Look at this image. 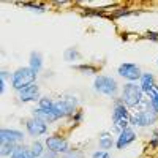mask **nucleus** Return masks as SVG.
Masks as SVG:
<instances>
[{"label": "nucleus", "instance_id": "21", "mask_svg": "<svg viewBox=\"0 0 158 158\" xmlns=\"http://www.w3.org/2000/svg\"><path fill=\"white\" fill-rule=\"evenodd\" d=\"M76 59H79V52H77L76 48H68L65 51V60L71 62V60H76Z\"/></svg>", "mask_w": 158, "mask_h": 158}, {"label": "nucleus", "instance_id": "23", "mask_svg": "<svg viewBox=\"0 0 158 158\" xmlns=\"http://www.w3.org/2000/svg\"><path fill=\"white\" fill-rule=\"evenodd\" d=\"M74 68L79 70V71H84L87 74H95L97 73V68L92 67V65H77V67H74Z\"/></svg>", "mask_w": 158, "mask_h": 158}, {"label": "nucleus", "instance_id": "14", "mask_svg": "<svg viewBox=\"0 0 158 158\" xmlns=\"http://www.w3.org/2000/svg\"><path fill=\"white\" fill-rule=\"evenodd\" d=\"M153 87H155V77H153V74L152 73H142V76H141V90L146 92V94L149 95Z\"/></svg>", "mask_w": 158, "mask_h": 158}, {"label": "nucleus", "instance_id": "8", "mask_svg": "<svg viewBox=\"0 0 158 158\" xmlns=\"http://www.w3.org/2000/svg\"><path fill=\"white\" fill-rule=\"evenodd\" d=\"M46 147H48V150L54 152V153H63V155L70 150L68 141L60 136H49L46 139Z\"/></svg>", "mask_w": 158, "mask_h": 158}, {"label": "nucleus", "instance_id": "11", "mask_svg": "<svg viewBox=\"0 0 158 158\" xmlns=\"http://www.w3.org/2000/svg\"><path fill=\"white\" fill-rule=\"evenodd\" d=\"M0 139L2 142H11V144H18L24 139V135L21 133L19 130H8V128H3L0 131Z\"/></svg>", "mask_w": 158, "mask_h": 158}, {"label": "nucleus", "instance_id": "17", "mask_svg": "<svg viewBox=\"0 0 158 158\" xmlns=\"http://www.w3.org/2000/svg\"><path fill=\"white\" fill-rule=\"evenodd\" d=\"M98 144H100V149H101V150L108 152V149L112 147L114 141H112V138H111L109 133H101V135H100V141H98Z\"/></svg>", "mask_w": 158, "mask_h": 158}, {"label": "nucleus", "instance_id": "25", "mask_svg": "<svg viewBox=\"0 0 158 158\" xmlns=\"http://www.w3.org/2000/svg\"><path fill=\"white\" fill-rule=\"evenodd\" d=\"M131 15H139L138 11H128V10H120V11H115L114 18H122V16H131Z\"/></svg>", "mask_w": 158, "mask_h": 158}, {"label": "nucleus", "instance_id": "10", "mask_svg": "<svg viewBox=\"0 0 158 158\" xmlns=\"http://www.w3.org/2000/svg\"><path fill=\"white\" fill-rule=\"evenodd\" d=\"M19 100L22 103H29V101H35L40 100V89L36 84H32L29 87H25L24 90L19 92Z\"/></svg>", "mask_w": 158, "mask_h": 158}, {"label": "nucleus", "instance_id": "1", "mask_svg": "<svg viewBox=\"0 0 158 158\" xmlns=\"http://www.w3.org/2000/svg\"><path fill=\"white\" fill-rule=\"evenodd\" d=\"M112 120H114V127H112V131L120 135L123 130L128 128V123L131 120V115L125 106V103L120 100L115 101V106H114V112H112Z\"/></svg>", "mask_w": 158, "mask_h": 158}, {"label": "nucleus", "instance_id": "32", "mask_svg": "<svg viewBox=\"0 0 158 158\" xmlns=\"http://www.w3.org/2000/svg\"><path fill=\"white\" fill-rule=\"evenodd\" d=\"M5 90V77H0V92Z\"/></svg>", "mask_w": 158, "mask_h": 158}, {"label": "nucleus", "instance_id": "27", "mask_svg": "<svg viewBox=\"0 0 158 158\" xmlns=\"http://www.w3.org/2000/svg\"><path fill=\"white\" fill-rule=\"evenodd\" d=\"M92 156H94V158H111L109 153H108V152H104V150H98V152H95Z\"/></svg>", "mask_w": 158, "mask_h": 158}, {"label": "nucleus", "instance_id": "29", "mask_svg": "<svg viewBox=\"0 0 158 158\" xmlns=\"http://www.w3.org/2000/svg\"><path fill=\"white\" fill-rule=\"evenodd\" d=\"M150 146L152 147H158V131H155V133H153V138L150 141Z\"/></svg>", "mask_w": 158, "mask_h": 158}, {"label": "nucleus", "instance_id": "9", "mask_svg": "<svg viewBox=\"0 0 158 158\" xmlns=\"http://www.w3.org/2000/svg\"><path fill=\"white\" fill-rule=\"evenodd\" d=\"M25 128H27L30 136H41V135H46L48 133V125L43 120L35 118V117L25 122Z\"/></svg>", "mask_w": 158, "mask_h": 158}, {"label": "nucleus", "instance_id": "19", "mask_svg": "<svg viewBox=\"0 0 158 158\" xmlns=\"http://www.w3.org/2000/svg\"><path fill=\"white\" fill-rule=\"evenodd\" d=\"M149 97H150V104H152L153 111L158 114V85H155V87L152 89V92L149 94Z\"/></svg>", "mask_w": 158, "mask_h": 158}, {"label": "nucleus", "instance_id": "4", "mask_svg": "<svg viewBox=\"0 0 158 158\" xmlns=\"http://www.w3.org/2000/svg\"><path fill=\"white\" fill-rule=\"evenodd\" d=\"M94 87L97 92H100V94L106 95V97H115L118 92V85L115 82V79L111 76H97Z\"/></svg>", "mask_w": 158, "mask_h": 158}, {"label": "nucleus", "instance_id": "15", "mask_svg": "<svg viewBox=\"0 0 158 158\" xmlns=\"http://www.w3.org/2000/svg\"><path fill=\"white\" fill-rule=\"evenodd\" d=\"M41 67H43V59H41V56H40V52H32L30 54V68L38 74V71L41 70Z\"/></svg>", "mask_w": 158, "mask_h": 158}, {"label": "nucleus", "instance_id": "18", "mask_svg": "<svg viewBox=\"0 0 158 158\" xmlns=\"http://www.w3.org/2000/svg\"><path fill=\"white\" fill-rule=\"evenodd\" d=\"M18 146L16 144H11V142H2V150H0V153H2V156H8V155H13L16 152Z\"/></svg>", "mask_w": 158, "mask_h": 158}, {"label": "nucleus", "instance_id": "2", "mask_svg": "<svg viewBox=\"0 0 158 158\" xmlns=\"http://www.w3.org/2000/svg\"><path fill=\"white\" fill-rule=\"evenodd\" d=\"M35 79H36V73L30 67H22V68H19V70H16L15 73H13L11 84H13V89L21 92L25 87L35 84Z\"/></svg>", "mask_w": 158, "mask_h": 158}, {"label": "nucleus", "instance_id": "26", "mask_svg": "<svg viewBox=\"0 0 158 158\" xmlns=\"http://www.w3.org/2000/svg\"><path fill=\"white\" fill-rule=\"evenodd\" d=\"M22 6H29V8H35L38 11H43L44 10V5H38V3H21Z\"/></svg>", "mask_w": 158, "mask_h": 158}, {"label": "nucleus", "instance_id": "7", "mask_svg": "<svg viewBox=\"0 0 158 158\" xmlns=\"http://www.w3.org/2000/svg\"><path fill=\"white\" fill-rule=\"evenodd\" d=\"M117 73L120 74L122 77L131 81V82L138 81V79H141V76H142L141 68L138 67V65H135V63H122V65H118Z\"/></svg>", "mask_w": 158, "mask_h": 158}, {"label": "nucleus", "instance_id": "28", "mask_svg": "<svg viewBox=\"0 0 158 158\" xmlns=\"http://www.w3.org/2000/svg\"><path fill=\"white\" fill-rule=\"evenodd\" d=\"M146 38L152 40V41H158V33L156 32H147L146 33Z\"/></svg>", "mask_w": 158, "mask_h": 158}, {"label": "nucleus", "instance_id": "5", "mask_svg": "<svg viewBox=\"0 0 158 158\" xmlns=\"http://www.w3.org/2000/svg\"><path fill=\"white\" fill-rule=\"evenodd\" d=\"M156 120H158V114L153 111L152 104H149L146 109H141L135 115H131L130 123L136 127H149V125H153Z\"/></svg>", "mask_w": 158, "mask_h": 158}, {"label": "nucleus", "instance_id": "24", "mask_svg": "<svg viewBox=\"0 0 158 158\" xmlns=\"http://www.w3.org/2000/svg\"><path fill=\"white\" fill-rule=\"evenodd\" d=\"M63 158H82V152L77 150V149H70L63 155Z\"/></svg>", "mask_w": 158, "mask_h": 158}, {"label": "nucleus", "instance_id": "3", "mask_svg": "<svg viewBox=\"0 0 158 158\" xmlns=\"http://www.w3.org/2000/svg\"><path fill=\"white\" fill-rule=\"evenodd\" d=\"M142 90L141 85H136L135 82H128L123 85L122 90V101L127 108H138L142 103Z\"/></svg>", "mask_w": 158, "mask_h": 158}, {"label": "nucleus", "instance_id": "20", "mask_svg": "<svg viewBox=\"0 0 158 158\" xmlns=\"http://www.w3.org/2000/svg\"><path fill=\"white\" fill-rule=\"evenodd\" d=\"M38 108H43V109L52 111V109H54V100H51V98H48V97L40 98V106H38Z\"/></svg>", "mask_w": 158, "mask_h": 158}, {"label": "nucleus", "instance_id": "22", "mask_svg": "<svg viewBox=\"0 0 158 158\" xmlns=\"http://www.w3.org/2000/svg\"><path fill=\"white\" fill-rule=\"evenodd\" d=\"M32 152L35 155V158H41L43 153H44V149H43V144L41 142H33V146H32Z\"/></svg>", "mask_w": 158, "mask_h": 158}, {"label": "nucleus", "instance_id": "13", "mask_svg": "<svg viewBox=\"0 0 158 158\" xmlns=\"http://www.w3.org/2000/svg\"><path fill=\"white\" fill-rule=\"evenodd\" d=\"M136 139V135H135V131L131 130V128H127V130H123L120 135H118V138H117V142H115V146H117V149H125L128 144H131Z\"/></svg>", "mask_w": 158, "mask_h": 158}, {"label": "nucleus", "instance_id": "31", "mask_svg": "<svg viewBox=\"0 0 158 158\" xmlns=\"http://www.w3.org/2000/svg\"><path fill=\"white\" fill-rule=\"evenodd\" d=\"M41 158H57V153L48 150V152H44V153H43V156H41Z\"/></svg>", "mask_w": 158, "mask_h": 158}, {"label": "nucleus", "instance_id": "12", "mask_svg": "<svg viewBox=\"0 0 158 158\" xmlns=\"http://www.w3.org/2000/svg\"><path fill=\"white\" fill-rule=\"evenodd\" d=\"M32 115L35 118H40V120H43L44 123H51V122H56L59 115L54 112V111H48V109H43V108H36L32 111Z\"/></svg>", "mask_w": 158, "mask_h": 158}, {"label": "nucleus", "instance_id": "33", "mask_svg": "<svg viewBox=\"0 0 158 158\" xmlns=\"http://www.w3.org/2000/svg\"><path fill=\"white\" fill-rule=\"evenodd\" d=\"M156 63H158V62H156Z\"/></svg>", "mask_w": 158, "mask_h": 158}, {"label": "nucleus", "instance_id": "6", "mask_svg": "<svg viewBox=\"0 0 158 158\" xmlns=\"http://www.w3.org/2000/svg\"><path fill=\"white\" fill-rule=\"evenodd\" d=\"M76 104H77V100L74 97H63V98L54 101V109L52 111L59 115V118L68 117L76 112Z\"/></svg>", "mask_w": 158, "mask_h": 158}, {"label": "nucleus", "instance_id": "16", "mask_svg": "<svg viewBox=\"0 0 158 158\" xmlns=\"http://www.w3.org/2000/svg\"><path fill=\"white\" fill-rule=\"evenodd\" d=\"M11 158H35L32 149L29 147H25V146H18L16 152L11 155Z\"/></svg>", "mask_w": 158, "mask_h": 158}, {"label": "nucleus", "instance_id": "30", "mask_svg": "<svg viewBox=\"0 0 158 158\" xmlns=\"http://www.w3.org/2000/svg\"><path fill=\"white\" fill-rule=\"evenodd\" d=\"M81 118H82V112L77 111V112L73 115V122H74V123H79V122H81Z\"/></svg>", "mask_w": 158, "mask_h": 158}]
</instances>
